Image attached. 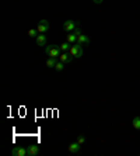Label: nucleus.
<instances>
[{"label": "nucleus", "mask_w": 140, "mask_h": 156, "mask_svg": "<svg viewBox=\"0 0 140 156\" xmlns=\"http://www.w3.org/2000/svg\"><path fill=\"white\" fill-rule=\"evenodd\" d=\"M132 125H133L135 129L140 131V117H135V118L132 119Z\"/></svg>", "instance_id": "14"}, {"label": "nucleus", "mask_w": 140, "mask_h": 156, "mask_svg": "<svg viewBox=\"0 0 140 156\" xmlns=\"http://www.w3.org/2000/svg\"><path fill=\"white\" fill-rule=\"evenodd\" d=\"M11 155L13 156H27L28 152L25 148H21V146H16V148L11 151Z\"/></svg>", "instance_id": "5"}, {"label": "nucleus", "mask_w": 140, "mask_h": 156, "mask_svg": "<svg viewBox=\"0 0 140 156\" xmlns=\"http://www.w3.org/2000/svg\"><path fill=\"white\" fill-rule=\"evenodd\" d=\"M92 2H94V3H95V4H101V3H102V2H104V0H92Z\"/></svg>", "instance_id": "19"}, {"label": "nucleus", "mask_w": 140, "mask_h": 156, "mask_svg": "<svg viewBox=\"0 0 140 156\" xmlns=\"http://www.w3.org/2000/svg\"><path fill=\"white\" fill-rule=\"evenodd\" d=\"M45 53H46L49 58H58V59H59L62 51H60V48L58 45H48L45 48Z\"/></svg>", "instance_id": "1"}, {"label": "nucleus", "mask_w": 140, "mask_h": 156, "mask_svg": "<svg viewBox=\"0 0 140 156\" xmlns=\"http://www.w3.org/2000/svg\"><path fill=\"white\" fill-rule=\"evenodd\" d=\"M56 63H58V58H48V61H46V66L51 69H55Z\"/></svg>", "instance_id": "11"}, {"label": "nucleus", "mask_w": 140, "mask_h": 156, "mask_svg": "<svg viewBox=\"0 0 140 156\" xmlns=\"http://www.w3.org/2000/svg\"><path fill=\"white\" fill-rule=\"evenodd\" d=\"M27 152H28V156H36L39 153V146L34 144L30 145V146H27Z\"/></svg>", "instance_id": "6"}, {"label": "nucleus", "mask_w": 140, "mask_h": 156, "mask_svg": "<svg viewBox=\"0 0 140 156\" xmlns=\"http://www.w3.org/2000/svg\"><path fill=\"white\" fill-rule=\"evenodd\" d=\"M77 142H79V144H80V145H83L84 142H86V138H84L83 135H80V136H79V138H77Z\"/></svg>", "instance_id": "17"}, {"label": "nucleus", "mask_w": 140, "mask_h": 156, "mask_svg": "<svg viewBox=\"0 0 140 156\" xmlns=\"http://www.w3.org/2000/svg\"><path fill=\"white\" fill-rule=\"evenodd\" d=\"M49 28H51V25H49V21L48 20H41L39 24H38V27H36V30L39 31V34L48 33Z\"/></svg>", "instance_id": "4"}, {"label": "nucleus", "mask_w": 140, "mask_h": 156, "mask_svg": "<svg viewBox=\"0 0 140 156\" xmlns=\"http://www.w3.org/2000/svg\"><path fill=\"white\" fill-rule=\"evenodd\" d=\"M66 40H67V42H70L72 45H74V44L77 42V35H76L74 33H70V34H67Z\"/></svg>", "instance_id": "12"}, {"label": "nucleus", "mask_w": 140, "mask_h": 156, "mask_svg": "<svg viewBox=\"0 0 140 156\" xmlns=\"http://www.w3.org/2000/svg\"><path fill=\"white\" fill-rule=\"evenodd\" d=\"M77 27H79V23H77V21L66 20L63 23V28H64V31H67V33H72V31H74Z\"/></svg>", "instance_id": "3"}, {"label": "nucleus", "mask_w": 140, "mask_h": 156, "mask_svg": "<svg viewBox=\"0 0 140 156\" xmlns=\"http://www.w3.org/2000/svg\"><path fill=\"white\" fill-rule=\"evenodd\" d=\"M39 35V31L36 28H31V30H28V37H31V38H36Z\"/></svg>", "instance_id": "15"}, {"label": "nucleus", "mask_w": 140, "mask_h": 156, "mask_svg": "<svg viewBox=\"0 0 140 156\" xmlns=\"http://www.w3.org/2000/svg\"><path fill=\"white\" fill-rule=\"evenodd\" d=\"M55 69L58 70V72L63 70V69H64V63H63L62 61H58V63H56V66H55Z\"/></svg>", "instance_id": "16"}, {"label": "nucleus", "mask_w": 140, "mask_h": 156, "mask_svg": "<svg viewBox=\"0 0 140 156\" xmlns=\"http://www.w3.org/2000/svg\"><path fill=\"white\" fill-rule=\"evenodd\" d=\"M72 59H73V56L70 52H62L59 56V61H62L63 63H69V62H72Z\"/></svg>", "instance_id": "7"}, {"label": "nucleus", "mask_w": 140, "mask_h": 156, "mask_svg": "<svg viewBox=\"0 0 140 156\" xmlns=\"http://www.w3.org/2000/svg\"><path fill=\"white\" fill-rule=\"evenodd\" d=\"M80 149H81V145L79 144V142H73V144L69 145V152H70V153L80 152Z\"/></svg>", "instance_id": "8"}, {"label": "nucleus", "mask_w": 140, "mask_h": 156, "mask_svg": "<svg viewBox=\"0 0 140 156\" xmlns=\"http://www.w3.org/2000/svg\"><path fill=\"white\" fill-rule=\"evenodd\" d=\"M59 48H60V51H62V52H69V51H70V48H72V44L66 41V42H63V44H60Z\"/></svg>", "instance_id": "13"}, {"label": "nucleus", "mask_w": 140, "mask_h": 156, "mask_svg": "<svg viewBox=\"0 0 140 156\" xmlns=\"http://www.w3.org/2000/svg\"><path fill=\"white\" fill-rule=\"evenodd\" d=\"M69 52L72 53L73 58H81L83 56V45H80V44H74V45H72V48H70Z\"/></svg>", "instance_id": "2"}, {"label": "nucleus", "mask_w": 140, "mask_h": 156, "mask_svg": "<svg viewBox=\"0 0 140 156\" xmlns=\"http://www.w3.org/2000/svg\"><path fill=\"white\" fill-rule=\"evenodd\" d=\"M77 44H80V45H88L90 44V38L87 35H84V34H80L79 37H77Z\"/></svg>", "instance_id": "9"}, {"label": "nucleus", "mask_w": 140, "mask_h": 156, "mask_svg": "<svg viewBox=\"0 0 140 156\" xmlns=\"http://www.w3.org/2000/svg\"><path fill=\"white\" fill-rule=\"evenodd\" d=\"M72 33H74V34H76V35H77V37H79V35H80V34H81V30L79 28V27H77V28L74 30V31H72Z\"/></svg>", "instance_id": "18"}, {"label": "nucleus", "mask_w": 140, "mask_h": 156, "mask_svg": "<svg viewBox=\"0 0 140 156\" xmlns=\"http://www.w3.org/2000/svg\"><path fill=\"white\" fill-rule=\"evenodd\" d=\"M35 41H36V45L38 46L46 45V37H45V34H39V35L35 38Z\"/></svg>", "instance_id": "10"}]
</instances>
